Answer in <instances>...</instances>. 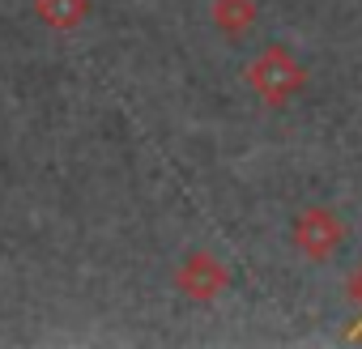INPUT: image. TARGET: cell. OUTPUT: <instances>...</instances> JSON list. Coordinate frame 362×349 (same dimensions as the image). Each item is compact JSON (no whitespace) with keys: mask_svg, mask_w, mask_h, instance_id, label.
I'll return each instance as SVG.
<instances>
[{"mask_svg":"<svg viewBox=\"0 0 362 349\" xmlns=\"http://www.w3.org/2000/svg\"><path fill=\"white\" fill-rule=\"evenodd\" d=\"M247 90L264 102V107H273V111H281V107H290L298 94H303V85H307V69H303V60H294V52L286 47V43H269L252 64H247Z\"/></svg>","mask_w":362,"mask_h":349,"instance_id":"cell-1","label":"cell"},{"mask_svg":"<svg viewBox=\"0 0 362 349\" xmlns=\"http://www.w3.org/2000/svg\"><path fill=\"white\" fill-rule=\"evenodd\" d=\"M290 239H294V252L303 260H332L345 243V222L328 209V205H307L303 213H294V226H290Z\"/></svg>","mask_w":362,"mask_h":349,"instance_id":"cell-2","label":"cell"},{"mask_svg":"<svg viewBox=\"0 0 362 349\" xmlns=\"http://www.w3.org/2000/svg\"><path fill=\"white\" fill-rule=\"evenodd\" d=\"M175 285L188 302H218L230 285V268L214 256V252H188L175 268Z\"/></svg>","mask_w":362,"mask_h":349,"instance_id":"cell-3","label":"cell"},{"mask_svg":"<svg viewBox=\"0 0 362 349\" xmlns=\"http://www.w3.org/2000/svg\"><path fill=\"white\" fill-rule=\"evenodd\" d=\"M35 13L47 30H77L90 18V0H35Z\"/></svg>","mask_w":362,"mask_h":349,"instance_id":"cell-5","label":"cell"},{"mask_svg":"<svg viewBox=\"0 0 362 349\" xmlns=\"http://www.w3.org/2000/svg\"><path fill=\"white\" fill-rule=\"evenodd\" d=\"M214 26H218V35H226V39H243L252 26H256V18H260V0H214Z\"/></svg>","mask_w":362,"mask_h":349,"instance_id":"cell-4","label":"cell"}]
</instances>
